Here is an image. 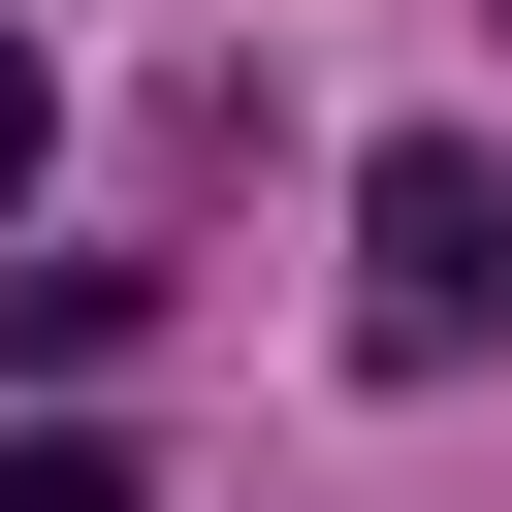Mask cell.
Here are the masks:
<instances>
[{
  "label": "cell",
  "mask_w": 512,
  "mask_h": 512,
  "mask_svg": "<svg viewBox=\"0 0 512 512\" xmlns=\"http://www.w3.org/2000/svg\"><path fill=\"white\" fill-rule=\"evenodd\" d=\"M32 128H64V96H32V32H0V192H32Z\"/></svg>",
  "instance_id": "3"
},
{
  "label": "cell",
  "mask_w": 512,
  "mask_h": 512,
  "mask_svg": "<svg viewBox=\"0 0 512 512\" xmlns=\"http://www.w3.org/2000/svg\"><path fill=\"white\" fill-rule=\"evenodd\" d=\"M512 320V192H480V128H384L352 160V352H480Z\"/></svg>",
  "instance_id": "1"
},
{
  "label": "cell",
  "mask_w": 512,
  "mask_h": 512,
  "mask_svg": "<svg viewBox=\"0 0 512 512\" xmlns=\"http://www.w3.org/2000/svg\"><path fill=\"white\" fill-rule=\"evenodd\" d=\"M0 512H160V480H128V448H0Z\"/></svg>",
  "instance_id": "2"
}]
</instances>
